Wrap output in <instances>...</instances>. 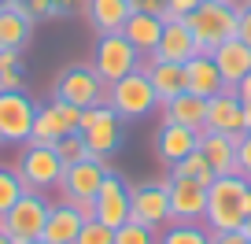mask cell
Wrapping results in <instances>:
<instances>
[{"instance_id":"obj_1","label":"cell","mask_w":251,"mask_h":244,"mask_svg":"<svg viewBox=\"0 0 251 244\" xmlns=\"http://www.w3.org/2000/svg\"><path fill=\"white\" fill-rule=\"evenodd\" d=\"M251 181L244 174H218V178L207 185V211H203V226L211 233L218 229H240L244 218H248V200Z\"/></svg>"},{"instance_id":"obj_2","label":"cell","mask_w":251,"mask_h":244,"mask_svg":"<svg viewBox=\"0 0 251 244\" xmlns=\"http://www.w3.org/2000/svg\"><path fill=\"white\" fill-rule=\"evenodd\" d=\"M192 37H196V52L211 55L218 45L236 37V23H240V8L236 4H218V0H200V8L185 19Z\"/></svg>"},{"instance_id":"obj_3","label":"cell","mask_w":251,"mask_h":244,"mask_svg":"<svg viewBox=\"0 0 251 244\" xmlns=\"http://www.w3.org/2000/svg\"><path fill=\"white\" fill-rule=\"evenodd\" d=\"M107 108L115 111L122 122H141V118H148L151 111L159 108V96H155V89H151L148 74L137 67L133 74H126V78H118L115 85H111Z\"/></svg>"},{"instance_id":"obj_4","label":"cell","mask_w":251,"mask_h":244,"mask_svg":"<svg viewBox=\"0 0 251 244\" xmlns=\"http://www.w3.org/2000/svg\"><path fill=\"white\" fill-rule=\"evenodd\" d=\"M55 96L74 108H100V104H107L111 85L93 71V63H71L55 78Z\"/></svg>"},{"instance_id":"obj_5","label":"cell","mask_w":251,"mask_h":244,"mask_svg":"<svg viewBox=\"0 0 251 244\" xmlns=\"http://www.w3.org/2000/svg\"><path fill=\"white\" fill-rule=\"evenodd\" d=\"M137 67H141V52L122 37V30L118 33H100V41H96V48H93V71L100 74L107 85H115L126 74H133Z\"/></svg>"},{"instance_id":"obj_6","label":"cell","mask_w":251,"mask_h":244,"mask_svg":"<svg viewBox=\"0 0 251 244\" xmlns=\"http://www.w3.org/2000/svg\"><path fill=\"white\" fill-rule=\"evenodd\" d=\"M48 211H52V204L45 200V192H23V196L15 200V207L0 218V229H4L15 244L37 241V237L45 233Z\"/></svg>"},{"instance_id":"obj_7","label":"cell","mask_w":251,"mask_h":244,"mask_svg":"<svg viewBox=\"0 0 251 244\" xmlns=\"http://www.w3.org/2000/svg\"><path fill=\"white\" fill-rule=\"evenodd\" d=\"M15 174H19V181H23L26 192L59 189L63 159L55 156V148H45V144H26L23 156H19V163H15Z\"/></svg>"},{"instance_id":"obj_8","label":"cell","mask_w":251,"mask_h":244,"mask_svg":"<svg viewBox=\"0 0 251 244\" xmlns=\"http://www.w3.org/2000/svg\"><path fill=\"white\" fill-rule=\"evenodd\" d=\"M81 137H85L89 152L96 159H111L118 148H122V118L100 104V108H81Z\"/></svg>"},{"instance_id":"obj_9","label":"cell","mask_w":251,"mask_h":244,"mask_svg":"<svg viewBox=\"0 0 251 244\" xmlns=\"http://www.w3.org/2000/svg\"><path fill=\"white\" fill-rule=\"evenodd\" d=\"M37 118V104L23 89L0 93V144H26Z\"/></svg>"},{"instance_id":"obj_10","label":"cell","mask_w":251,"mask_h":244,"mask_svg":"<svg viewBox=\"0 0 251 244\" xmlns=\"http://www.w3.org/2000/svg\"><path fill=\"white\" fill-rule=\"evenodd\" d=\"M129 215H133V185L118 170H107V178L100 181V192H96V218L118 229L129 222Z\"/></svg>"},{"instance_id":"obj_11","label":"cell","mask_w":251,"mask_h":244,"mask_svg":"<svg viewBox=\"0 0 251 244\" xmlns=\"http://www.w3.org/2000/svg\"><path fill=\"white\" fill-rule=\"evenodd\" d=\"M133 222H141V226L148 229H166L174 222L170 215V189H166L163 181H148V185H137L133 189V215H129Z\"/></svg>"},{"instance_id":"obj_12","label":"cell","mask_w":251,"mask_h":244,"mask_svg":"<svg viewBox=\"0 0 251 244\" xmlns=\"http://www.w3.org/2000/svg\"><path fill=\"white\" fill-rule=\"evenodd\" d=\"M103 178H107V159L89 156V159H81V163L63 166L59 192H63V200H96Z\"/></svg>"},{"instance_id":"obj_13","label":"cell","mask_w":251,"mask_h":244,"mask_svg":"<svg viewBox=\"0 0 251 244\" xmlns=\"http://www.w3.org/2000/svg\"><path fill=\"white\" fill-rule=\"evenodd\" d=\"M170 215L174 222H203L207 211V185L196 178H174L170 174Z\"/></svg>"},{"instance_id":"obj_14","label":"cell","mask_w":251,"mask_h":244,"mask_svg":"<svg viewBox=\"0 0 251 244\" xmlns=\"http://www.w3.org/2000/svg\"><path fill=\"white\" fill-rule=\"evenodd\" d=\"M203 130L229 134V137H240L244 134V100L236 96V89H222L218 96L207 100V122H203Z\"/></svg>"},{"instance_id":"obj_15","label":"cell","mask_w":251,"mask_h":244,"mask_svg":"<svg viewBox=\"0 0 251 244\" xmlns=\"http://www.w3.org/2000/svg\"><path fill=\"white\" fill-rule=\"evenodd\" d=\"M141 71L148 74V81H151V89H155L159 104L174 100V96H181L188 89L185 63H170V59H159V55H144V59H141Z\"/></svg>"},{"instance_id":"obj_16","label":"cell","mask_w":251,"mask_h":244,"mask_svg":"<svg viewBox=\"0 0 251 244\" xmlns=\"http://www.w3.org/2000/svg\"><path fill=\"white\" fill-rule=\"evenodd\" d=\"M200 148V134L188 126H177V122H163L155 130V156L163 166H174L188 156V152Z\"/></svg>"},{"instance_id":"obj_17","label":"cell","mask_w":251,"mask_h":244,"mask_svg":"<svg viewBox=\"0 0 251 244\" xmlns=\"http://www.w3.org/2000/svg\"><path fill=\"white\" fill-rule=\"evenodd\" d=\"M151 55L159 59H170V63H188L196 52V37L188 30L185 19H163V37H159V48Z\"/></svg>"},{"instance_id":"obj_18","label":"cell","mask_w":251,"mask_h":244,"mask_svg":"<svg viewBox=\"0 0 251 244\" xmlns=\"http://www.w3.org/2000/svg\"><path fill=\"white\" fill-rule=\"evenodd\" d=\"M33 26L37 19H30L23 0H8L0 8V48H26L33 37Z\"/></svg>"},{"instance_id":"obj_19","label":"cell","mask_w":251,"mask_h":244,"mask_svg":"<svg viewBox=\"0 0 251 244\" xmlns=\"http://www.w3.org/2000/svg\"><path fill=\"white\" fill-rule=\"evenodd\" d=\"M211 59L218 63L222 78H226V89H236V85L251 74V48L244 45L240 37H229L226 45H218V48L211 52Z\"/></svg>"},{"instance_id":"obj_20","label":"cell","mask_w":251,"mask_h":244,"mask_svg":"<svg viewBox=\"0 0 251 244\" xmlns=\"http://www.w3.org/2000/svg\"><path fill=\"white\" fill-rule=\"evenodd\" d=\"M122 37L144 55H151L159 48V37H163V15H151V11H133L122 26Z\"/></svg>"},{"instance_id":"obj_21","label":"cell","mask_w":251,"mask_h":244,"mask_svg":"<svg viewBox=\"0 0 251 244\" xmlns=\"http://www.w3.org/2000/svg\"><path fill=\"white\" fill-rule=\"evenodd\" d=\"M163 108V122H177V126H188V130H196V134H203V122H207V100L196 93H181L174 96V100L159 104Z\"/></svg>"},{"instance_id":"obj_22","label":"cell","mask_w":251,"mask_h":244,"mask_svg":"<svg viewBox=\"0 0 251 244\" xmlns=\"http://www.w3.org/2000/svg\"><path fill=\"white\" fill-rule=\"evenodd\" d=\"M185 81H188V93L203 96V100H211V96H218L226 89V78H222L218 63L211 55H192L185 63Z\"/></svg>"},{"instance_id":"obj_23","label":"cell","mask_w":251,"mask_h":244,"mask_svg":"<svg viewBox=\"0 0 251 244\" xmlns=\"http://www.w3.org/2000/svg\"><path fill=\"white\" fill-rule=\"evenodd\" d=\"M81 226H85V218H81V215L74 211L67 200H63V204H52V211H48V222H45V233H41V241H48V244H78Z\"/></svg>"},{"instance_id":"obj_24","label":"cell","mask_w":251,"mask_h":244,"mask_svg":"<svg viewBox=\"0 0 251 244\" xmlns=\"http://www.w3.org/2000/svg\"><path fill=\"white\" fill-rule=\"evenodd\" d=\"M236 141L240 137L229 134H214V130H203L200 134V152L207 156L214 174H236Z\"/></svg>"},{"instance_id":"obj_25","label":"cell","mask_w":251,"mask_h":244,"mask_svg":"<svg viewBox=\"0 0 251 244\" xmlns=\"http://www.w3.org/2000/svg\"><path fill=\"white\" fill-rule=\"evenodd\" d=\"M85 15L100 33H118L133 15V0H85Z\"/></svg>"},{"instance_id":"obj_26","label":"cell","mask_w":251,"mask_h":244,"mask_svg":"<svg viewBox=\"0 0 251 244\" xmlns=\"http://www.w3.org/2000/svg\"><path fill=\"white\" fill-rule=\"evenodd\" d=\"M67 122L59 118V111L48 104V108H37V118H33V130H30V141L26 144H45V148H55L59 137H67Z\"/></svg>"},{"instance_id":"obj_27","label":"cell","mask_w":251,"mask_h":244,"mask_svg":"<svg viewBox=\"0 0 251 244\" xmlns=\"http://www.w3.org/2000/svg\"><path fill=\"white\" fill-rule=\"evenodd\" d=\"M159 244H211V229L200 222H170V229H159Z\"/></svg>"},{"instance_id":"obj_28","label":"cell","mask_w":251,"mask_h":244,"mask_svg":"<svg viewBox=\"0 0 251 244\" xmlns=\"http://www.w3.org/2000/svg\"><path fill=\"white\" fill-rule=\"evenodd\" d=\"M170 174H174V178H196V181H203V185H211V181L218 178V174L211 170V163H207V156H203L200 148H196V152H188L181 163H174Z\"/></svg>"},{"instance_id":"obj_29","label":"cell","mask_w":251,"mask_h":244,"mask_svg":"<svg viewBox=\"0 0 251 244\" xmlns=\"http://www.w3.org/2000/svg\"><path fill=\"white\" fill-rule=\"evenodd\" d=\"M55 156L63 159V166H71V163H81V159H89L93 152H89V144H85V137H81V130H74V134H67V137H59V141H55Z\"/></svg>"},{"instance_id":"obj_30","label":"cell","mask_w":251,"mask_h":244,"mask_svg":"<svg viewBox=\"0 0 251 244\" xmlns=\"http://www.w3.org/2000/svg\"><path fill=\"white\" fill-rule=\"evenodd\" d=\"M23 181H19V174L15 170H8V166H0V218L15 207V200L23 196Z\"/></svg>"},{"instance_id":"obj_31","label":"cell","mask_w":251,"mask_h":244,"mask_svg":"<svg viewBox=\"0 0 251 244\" xmlns=\"http://www.w3.org/2000/svg\"><path fill=\"white\" fill-rule=\"evenodd\" d=\"M115 244H159V233L129 218L126 226H118V229H115Z\"/></svg>"},{"instance_id":"obj_32","label":"cell","mask_w":251,"mask_h":244,"mask_svg":"<svg viewBox=\"0 0 251 244\" xmlns=\"http://www.w3.org/2000/svg\"><path fill=\"white\" fill-rule=\"evenodd\" d=\"M78 244H115V229L103 226L100 218H89L78 233Z\"/></svg>"},{"instance_id":"obj_33","label":"cell","mask_w":251,"mask_h":244,"mask_svg":"<svg viewBox=\"0 0 251 244\" xmlns=\"http://www.w3.org/2000/svg\"><path fill=\"white\" fill-rule=\"evenodd\" d=\"M236 174L251 181V130H244L240 141H236Z\"/></svg>"},{"instance_id":"obj_34","label":"cell","mask_w":251,"mask_h":244,"mask_svg":"<svg viewBox=\"0 0 251 244\" xmlns=\"http://www.w3.org/2000/svg\"><path fill=\"white\" fill-rule=\"evenodd\" d=\"M52 108L59 111V118H63V122H67V130H71V134H74V130L81 126V108H74V104L59 100V96H52Z\"/></svg>"},{"instance_id":"obj_35","label":"cell","mask_w":251,"mask_h":244,"mask_svg":"<svg viewBox=\"0 0 251 244\" xmlns=\"http://www.w3.org/2000/svg\"><path fill=\"white\" fill-rule=\"evenodd\" d=\"M196 8H200V0H166L163 19H188Z\"/></svg>"},{"instance_id":"obj_36","label":"cell","mask_w":251,"mask_h":244,"mask_svg":"<svg viewBox=\"0 0 251 244\" xmlns=\"http://www.w3.org/2000/svg\"><path fill=\"white\" fill-rule=\"evenodd\" d=\"M236 37L251 48V0H240V23H236Z\"/></svg>"},{"instance_id":"obj_37","label":"cell","mask_w":251,"mask_h":244,"mask_svg":"<svg viewBox=\"0 0 251 244\" xmlns=\"http://www.w3.org/2000/svg\"><path fill=\"white\" fill-rule=\"evenodd\" d=\"M11 89H23V67H4L0 71V93H11Z\"/></svg>"},{"instance_id":"obj_38","label":"cell","mask_w":251,"mask_h":244,"mask_svg":"<svg viewBox=\"0 0 251 244\" xmlns=\"http://www.w3.org/2000/svg\"><path fill=\"white\" fill-rule=\"evenodd\" d=\"M211 244H248V233L244 229H218V233H211Z\"/></svg>"},{"instance_id":"obj_39","label":"cell","mask_w":251,"mask_h":244,"mask_svg":"<svg viewBox=\"0 0 251 244\" xmlns=\"http://www.w3.org/2000/svg\"><path fill=\"white\" fill-rule=\"evenodd\" d=\"M23 8L30 11V19H48L52 15V0H23Z\"/></svg>"},{"instance_id":"obj_40","label":"cell","mask_w":251,"mask_h":244,"mask_svg":"<svg viewBox=\"0 0 251 244\" xmlns=\"http://www.w3.org/2000/svg\"><path fill=\"white\" fill-rule=\"evenodd\" d=\"M133 11H151V15H163L166 0H133Z\"/></svg>"},{"instance_id":"obj_41","label":"cell","mask_w":251,"mask_h":244,"mask_svg":"<svg viewBox=\"0 0 251 244\" xmlns=\"http://www.w3.org/2000/svg\"><path fill=\"white\" fill-rule=\"evenodd\" d=\"M4 67H23L19 48H0V71H4Z\"/></svg>"},{"instance_id":"obj_42","label":"cell","mask_w":251,"mask_h":244,"mask_svg":"<svg viewBox=\"0 0 251 244\" xmlns=\"http://www.w3.org/2000/svg\"><path fill=\"white\" fill-rule=\"evenodd\" d=\"M81 0H52V15H71Z\"/></svg>"},{"instance_id":"obj_43","label":"cell","mask_w":251,"mask_h":244,"mask_svg":"<svg viewBox=\"0 0 251 244\" xmlns=\"http://www.w3.org/2000/svg\"><path fill=\"white\" fill-rule=\"evenodd\" d=\"M244 130H251V108L244 104Z\"/></svg>"},{"instance_id":"obj_44","label":"cell","mask_w":251,"mask_h":244,"mask_svg":"<svg viewBox=\"0 0 251 244\" xmlns=\"http://www.w3.org/2000/svg\"><path fill=\"white\" fill-rule=\"evenodd\" d=\"M240 229H244V233H248V241H251V215H248V218H244V226H240Z\"/></svg>"},{"instance_id":"obj_45","label":"cell","mask_w":251,"mask_h":244,"mask_svg":"<svg viewBox=\"0 0 251 244\" xmlns=\"http://www.w3.org/2000/svg\"><path fill=\"white\" fill-rule=\"evenodd\" d=\"M0 244H15V241H11V237L4 233V229H0Z\"/></svg>"},{"instance_id":"obj_46","label":"cell","mask_w":251,"mask_h":244,"mask_svg":"<svg viewBox=\"0 0 251 244\" xmlns=\"http://www.w3.org/2000/svg\"><path fill=\"white\" fill-rule=\"evenodd\" d=\"M218 4H236V8H240V0H218Z\"/></svg>"},{"instance_id":"obj_47","label":"cell","mask_w":251,"mask_h":244,"mask_svg":"<svg viewBox=\"0 0 251 244\" xmlns=\"http://www.w3.org/2000/svg\"><path fill=\"white\" fill-rule=\"evenodd\" d=\"M26 244H48V241H41V237H37V241H26Z\"/></svg>"},{"instance_id":"obj_48","label":"cell","mask_w":251,"mask_h":244,"mask_svg":"<svg viewBox=\"0 0 251 244\" xmlns=\"http://www.w3.org/2000/svg\"><path fill=\"white\" fill-rule=\"evenodd\" d=\"M4 4H8V0H0V8H4Z\"/></svg>"},{"instance_id":"obj_49","label":"cell","mask_w":251,"mask_h":244,"mask_svg":"<svg viewBox=\"0 0 251 244\" xmlns=\"http://www.w3.org/2000/svg\"><path fill=\"white\" fill-rule=\"evenodd\" d=\"M248 244H251V241H248Z\"/></svg>"}]
</instances>
